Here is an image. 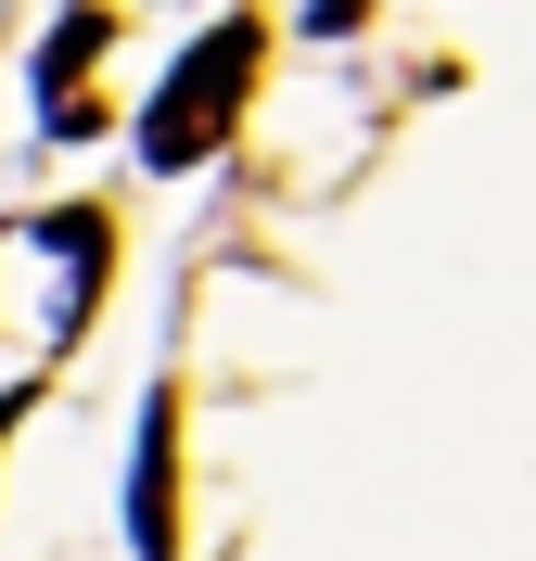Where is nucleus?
Here are the masks:
<instances>
[{"label":"nucleus","mask_w":536,"mask_h":561,"mask_svg":"<svg viewBox=\"0 0 536 561\" xmlns=\"http://www.w3.org/2000/svg\"><path fill=\"white\" fill-rule=\"evenodd\" d=\"M255 51H269L255 13H230V26L192 38V65H179L167 90H153V115H141V167H205L217 140H230V115H243V90H255Z\"/></svg>","instance_id":"nucleus-1"},{"label":"nucleus","mask_w":536,"mask_h":561,"mask_svg":"<svg viewBox=\"0 0 536 561\" xmlns=\"http://www.w3.org/2000/svg\"><path fill=\"white\" fill-rule=\"evenodd\" d=\"M179 549V396H141V472H128V561Z\"/></svg>","instance_id":"nucleus-2"},{"label":"nucleus","mask_w":536,"mask_h":561,"mask_svg":"<svg viewBox=\"0 0 536 561\" xmlns=\"http://www.w3.org/2000/svg\"><path fill=\"white\" fill-rule=\"evenodd\" d=\"M103 65V13H65V38H52V51H38V90H52V103H65L77 77Z\"/></svg>","instance_id":"nucleus-3"},{"label":"nucleus","mask_w":536,"mask_h":561,"mask_svg":"<svg viewBox=\"0 0 536 561\" xmlns=\"http://www.w3.org/2000/svg\"><path fill=\"white\" fill-rule=\"evenodd\" d=\"M13 421H26V396H0V434H13Z\"/></svg>","instance_id":"nucleus-4"}]
</instances>
